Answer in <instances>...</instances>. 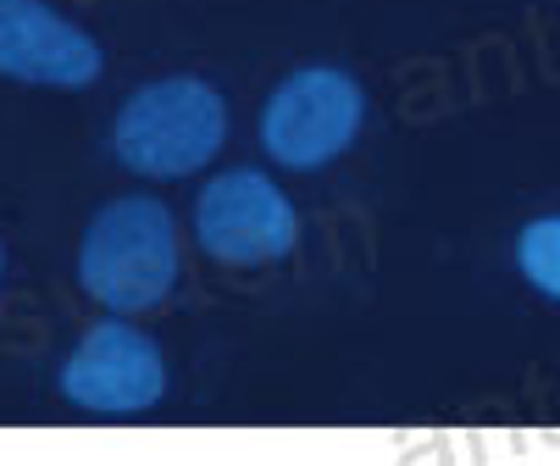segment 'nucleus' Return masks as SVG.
<instances>
[{"label": "nucleus", "mask_w": 560, "mask_h": 466, "mask_svg": "<svg viewBox=\"0 0 560 466\" xmlns=\"http://www.w3.org/2000/svg\"><path fill=\"white\" fill-rule=\"evenodd\" d=\"M178 222L155 195L106 200L78 240V283L117 317L155 311L178 283Z\"/></svg>", "instance_id": "1"}, {"label": "nucleus", "mask_w": 560, "mask_h": 466, "mask_svg": "<svg viewBox=\"0 0 560 466\" xmlns=\"http://www.w3.org/2000/svg\"><path fill=\"white\" fill-rule=\"evenodd\" d=\"M228 139V101L211 78L167 72L133 90L112 117V155L150 184L200 173Z\"/></svg>", "instance_id": "2"}, {"label": "nucleus", "mask_w": 560, "mask_h": 466, "mask_svg": "<svg viewBox=\"0 0 560 466\" xmlns=\"http://www.w3.org/2000/svg\"><path fill=\"white\" fill-rule=\"evenodd\" d=\"M366 90L361 78L328 61L294 67L261 106V150L289 173H316L361 139Z\"/></svg>", "instance_id": "3"}, {"label": "nucleus", "mask_w": 560, "mask_h": 466, "mask_svg": "<svg viewBox=\"0 0 560 466\" xmlns=\"http://www.w3.org/2000/svg\"><path fill=\"white\" fill-rule=\"evenodd\" d=\"M195 245L222 267H272L300 245V211L261 167H228L195 195Z\"/></svg>", "instance_id": "4"}, {"label": "nucleus", "mask_w": 560, "mask_h": 466, "mask_svg": "<svg viewBox=\"0 0 560 466\" xmlns=\"http://www.w3.org/2000/svg\"><path fill=\"white\" fill-rule=\"evenodd\" d=\"M162 395H167L162 345L117 311L95 323L61 361V400L90 417H139Z\"/></svg>", "instance_id": "5"}, {"label": "nucleus", "mask_w": 560, "mask_h": 466, "mask_svg": "<svg viewBox=\"0 0 560 466\" xmlns=\"http://www.w3.org/2000/svg\"><path fill=\"white\" fill-rule=\"evenodd\" d=\"M106 56L90 28H78L50 0H0V78L34 90H90Z\"/></svg>", "instance_id": "6"}, {"label": "nucleus", "mask_w": 560, "mask_h": 466, "mask_svg": "<svg viewBox=\"0 0 560 466\" xmlns=\"http://www.w3.org/2000/svg\"><path fill=\"white\" fill-rule=\"evenodd\" d=\"M516 272L544 300H560V211L522 222V233H516Z\"/></svg>", "instance_id": "7"}, {"label": "nucleus", "mask_w": 560, "mask_h": 466, "mask_svg": "<svg viewBox=\"0 0 560 466\" xmlns=\"http://www.w3.org/2000/svg\"><path fill=\"white\" fill-rule=\"evenodd\" d=\"M0 278H7V245H0Z\"/></svg>", "instance_id": "8"}]
</instances>
